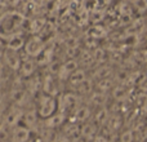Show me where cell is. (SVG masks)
Masks as SVG:
<instances>
[{
    "instance_id": "8fae6325",
    "label": "cell",
    "mask_w": 147,
    "mask_h": 142,
    "mask_svg": "<svg viewBox=\"0 0 147 142\" xmlns=\"http://www.w3.org/2000/svg\"><path fill=\"white\" fill-rule=\"evenodd\" d=\"M1 57H3V49H0V60H1Z\"/></svg>"
},
{
    "instance_id": "8992f818",
    "label": "cell",
    "mask_w": 147,
    "mask_h": 142,
    "mask_svg": "<svg viewBox=\"0 0 147 142\" xmlns=\"http://www.w3.org/2000/svg\"><path fill=\"white\" fill-rule=\"evenodd\" d=\"M36 70V62L32 60V57H26V58H22V62H21V66L18 69V72L22 78H31L34 76Z\"/></svg>"
},
{
    "instance_id": "5b68a950",
    "label": "cell",
    "mask_w": 147,
    "mask_h": 142,
    "mask_svg": "<svg viewBox=\"0 0 147 142\" xmlns=\"http://www.w3.org/2000/svg\"><path fill=\"white\" fill-rule=\"evenodd\" d=\"M22 110L21 107L18 106H12L10 110L5 114V118H4V124L5 125H9L10 128H14L17 125H20L21 120H22Z\"/></svg>"
},
{
    "instance_id": "ba28073f",
    "label": "cell",
    "mask_w": 147,
    "mask_h": 142,
    "mask_svg": "<svg viewBox=\"0 0 147 142\" xmlns=\"http://www.w3.org/2000/svg\"><path fill=\"white\" fill-rule=\"evenodd\" d=\"M25 43H26V40L23 38V35L22 34H18V35H14L12 38H9L8 40H5V49L20 52V49H23Z\"/></svg>"
},
{
    "instance_id": "7a4b0ae2",
    "label": "cell",
    "mask_w": 147,
    "mask_h": 142,
    "mask_svg": "<svg viewBox=\"0 0 147 142\" xmlns=\"http://www.w3.org/2000/svg\"><path fill=\"white\" fill-rule=\"evenodd\" d=\"M57 111H58V102H57L56 97L45 93L39 94L38 102H36V112H38L39 118L48 119L49 116L54 115Z\"/></svg>"
},
{
    "instance_id": "30bf717a",
    "label": "cell",
    "mask_w": 147,
    "mask_h": 142,
    "mask_svg": "<svg viewBox=\"0 0 147 142\" xmlns=\"http://www.w3.org/2000/svg\"><path fill=\"white\" fill-rule=\"evenodd\" d=\"M88 116V110L85 109V107H80V109H78L75 111V118L78 120H85V118Z\"/></svg>"
},
{
    "instance_id": "6da1fadb",
    "label": "cell",
    "mask_w": 147,
    "mask_h": 142,
    "mask_svg": "<svg viewBox=\"0 0 147 142\" xmlns=\"http://www.w3.org/2000/svg\"><path fill=\"white\" fill-rule=\"evenodd\" d=\"M25 17L17 10H7L0 16V38L8 40L9 38L22 34Z\"/></svg>"
},
{
    "instance_id": "9c48e42d",
    "label": "cell",
    "mask_w": 147,
    "mask_h": 142,
    "mask_svg": "<svg viewBox=\"0 0 147 142\" xmlns=\"http://www.w3.org/2000/svg\"><path fill=\"white\" fill-rule=\"evenodd\" d=\"M41 93L49 94V96H54L57 94V87H56V81H54L53 76H47L43 81V88H41Z\"/></svg>"
},
{
    "instance_id": "3957f363",
    "label": "cell",
    "mask_w": 147,
    "mask_h": 142,
    "mask_svg": "<svg viewBox=\"0 0 147 142\" xmlns=\"http://www.w3.org/2000/svg\"><path fill=\"white\" fill-rule=\"evenodd\" d=\"M1 61L4 64V66H7L9 70L18 71V69L21 66V62H22V57L20 56V52L5 49V51H3Z\"/></svg>"
},
{
    "instance_id": "52a82bcc",
    "label": "cell",
    "mask_w": 147,
    "mask_h": 142,
    "mask_svg": "<svg viewBox=\"0 0 147 142\" xmlns=\"http://www.w3.org/2000/svg\"><path fill=\"white\" fill-rule=\"evenodd\" d=\"M30 140V129L25 125H17L12 129V142H27Z\"/></svg>"
},
{
    "instance_id": "277c9868",
    "label": "cell",
    "mask_w": 147,
    "mask_h": 142,
    "mask_svg": "<svg viewBox=\"0 0 147 142\" xmlns=\"http://www.w3.org/2000/svg\"><path fill=\"white\" fill-rule=\"evenodd\" d=\"M23 49H25L26 54H27L28 57H32L34 58V57L40 56L44 52V43L40 38L32 36V38H30L28 40H26Z\"/></svg>"
}]
</instances>
